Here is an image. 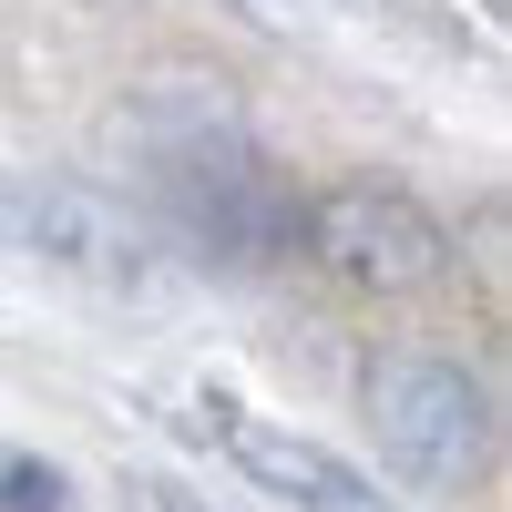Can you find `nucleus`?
Masks as SVG:
<instances>
[{
  "mask_svg": "<svg viewBox=\"0 0 512 512\" xmlns=\"http://www.w3.org/2000/svg\"><path fill=\"white\" fill-rule=\"evenodd\" d=\"M297 236H308V256L328 277H349L369 297H410V287L451 277V226L410 185H379V175L308 195V205H297Z\"/></svg>",
  "mask_w": 512,
  "mask_h": 512,
  "instance_id": "nucleus-4",
  "label": "nucleus"
},
{
  "mask_svg": "<svg viewBox=\"0 0 512 512\" xmlns=\"http://www.w3.org/2000/svg\"><path fill=\"white\" fill-rule=\"evenodd\" d=\"M144 185L154 216L175 246H195L205 267H267V256H297V195L267 154H256L226 103H195L185 123L144 113Z\"/></svg>",
  "mask_w": 512,
  "mask_h": 512,
  "instance_id": "nucleus-1",
  "label": "nucleus"
},
{
  "mask_svg": "<svg viewBox=\"0 0 512 512\" xmlns=\"http://www.w3.org/2000/svg\"><path fill=\"white\" fill-rule=\"evenodd\" d=\"M0 512H72V482L41 451H0Z\"/></svg>",
  "mask_w": 512,
  "mask_h": 512,
  "instance_id": "nucleus-6",
  "label": "nucleus"
},
{
  "mask_svg": "<svg viewBox=\"0 0 512 512\" xmlns=\"http://www.w3.org/2000/svg\"><path fill=\"white\" fill-rule=\"evenodd\" d=\"M0 236H11L21 256H41L52 277L113 287V297H134V287L164 277L154 267L164 236L113 185H82V175H11V185H0Z\"/></svg>",
  "mask_w": 512,
  "mask_h": 512,
  "instance_id": "nucleus-3",
  "label": "nucleus"
},
{
  "mask_svg": "<svg viewBox=\"0 0 512 512\" xmlns=\"http://www.w3.org/2000/svg\"><path fill=\"white\" fill-rule=\"evenodd\" d=\"M205 431L226 441V461L256 482V492H277L287 512H400V502H379V482L359 472V461H338L328 441L308 431H287V420H256V410H216Z\"/></svg>",
  "mask_w": 512,
  "mask_h": 512,
  "instance_id": "nucleus-5",
  "label": "nucleus"
},
{
  "mask_svg": "<svg viewBox=\"0 0 512 512\" xmlns=\"http://www.w3.org/2000/svg\"><path fill=\"white\" fill-rule=\"evenodd\" d=\"M369 431H379V451H390L410 482L461 492V482L492 472V451H502V410H492V390H482L461 359L390 349V359L369 369Z\"/></svg>",
  "mask_w": 512,
  "mask_h": 512,
  "instance_id": "nucleus-2",
  "label": "nucleus"
}]
</instances>
